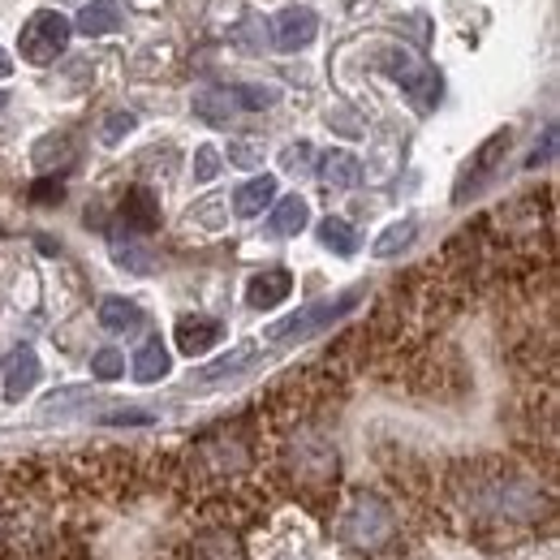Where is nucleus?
<instances>
[{
	"instance_id": "9d476101",
	"label": "nucleus",
	"mask_w": 560,
	"mask_h": 560,
	"mask_svg": "<svg viewBox=\"0 0 560 560\" xmlns=\"http://www.w3.org/2000/svg\"><path fill=\"white\" fill-rule=\"evenodd\" d=\"M289 293H293V277L280 272V268L259 272V277H250V284H246V302H250L255 311H272V306H280Z\"/></svg>"
},
{
	"instance_id": "2eb2a0df",
	"label": "nucleus",
	"mask_w": 560,
	"mask_h": 560,
	"mask_svg": "<svg viewBox=\"0 0 560 560\" xmlns=\"http://www.w3.org/2000/svg\"><path fill=\"white\" fill-rule=\"evenodd\" d=\"M121 220H126V229H139V233H151L155 224H160V203H155V195L151 190H130L126 195V203H121Z\"/></svg>"
},
{
	"instance_id": "6ab92c4d",
	"label": "nucleus",
	"mask_w": 560,
	"mask_h": 560,
	"mask_svg": "<svg viewBox=\"0 0 560 560\" xmlns=\"http://www.w3.org/2000/svg\"><path fill=\"white\" fill-rule=\"evenodd\" d=\"M250 358H255V346H237V350H229L224 358H215L211 366H203V371L195 375V384H220V380H229V375L246 371V366H250Z\"/></svg>"
},
{
	"instance_id": "f8f14e48",
	"label": "nucleus",
	"mask_w": 560,
	"mask_h": 560,
	"mask_svg": "<svg viewBox=\"0 0 560 560\" xmlns=\"http://www.w3.org/2000/svg\"><path fill=\"white\" fill-rule=\"evenodd\" d=\"M100 328H108V332H139L142 328V306L139 302H130V298H104L100 302Z\"/></svg>"
},
{
	"instance_id": "cd10ccee",
	"label": "nucleus",
	"mask_w": 560,
	"mask_h": 560,
	"mask_svg": "<svg viewBox=\"0 0 560 560\" xmlns=\"http://www.w3.org/2000/svg\"><path fill=\"white\" fill-rule=\"evenodd\" d=\"M220 173V151L215 147H199V155H195V182H211Z\"/></svg>"
},
{
	"instance_id": "c756f323",
	"label": "nucleus",
	"mask_w": 560,
	"mask_h": 560,
	"mask_svg": "<svg viewBox=\"0 0 560 560\" xmlns=\"http://www.w3.org/2000/svg\"><path fill=\"white\" fill-rule=\"evenodd\" d=\"M552 151H557V126H548V135H544V147H535V155L526 160V168H539V164H548V160H552Z\"/></svg>"
},
{
	"instance_id": "5701e85b",
	"label": "nucleus",
	"mask_w": 560,
	"mask_h": 560,
	"mask_svg": "<svg viewBox=\"0 0 560 560\" xmlns=\"http://www.w3.org/2000/svg\"><path fill=\"white\" fill-rule=\"evenodd\" d=\"M233 100H237V108L259 113V108H272L277 104L280 86H233Z\"/></svg>"
},
{
	"instance_id": "393cba45",
	"label": "nucleus",
	"mask_w": 560,
	"mask_h": 560,
	"mask_svg": "<svg viewBox=\"0 0 560 560\" xmlns=\"http://www.w3.org/2000/svg\"><path fill=\"white\" fill-rule=\"evenodd\" d=\"M91 375H95V380H121V375H126V358L117 350H100L91 358Z\"/></svg>"
},
{
	"instance_id": "20e7f679",
	"label": "nucleus",
	"mask_w": 560,
	"mask_h": 560,
	"mask_svg": "<svg viewBox=\"0 0 560 560\" xmlns=\"http://www.w3.org/2000/svg\"><path fill=\"white\" fill-rule=\"evenodd\" d=\"M513 147V130H495L475 155H470V164L462 168V177H457V190H453V203H466V199H475L483 186H488L491 177H495V168H500V160H504V151Z\"/></svg>"
},
{
	"instance_id": "0eeeda50",
	"label": "nucleus",
	"mask_w": 560,
	"mask_h": 560,
	"mask_svg": "<svg viewBox=\"0 0 560 560\" xmlns=\"http://www.w3.org/2000/svg\"><path fill=\"white\" fill-rule=\"evenodd\" d=\"M35 384H39V353L31 350V346H13V350L4 353V397L22 401Z\"/></svg>"
},
{
	"instance_id": "6e6552de",
	"label": "nucleus",
	"mask_w": 560,
	"mask_h": 560,
	"mask_svg": "<svg viewBox=\"0 0 560 560\" xmlns=\"http://www.w3.org/2000/svg\"><path fill=\"white\" fill-rule=\"evenodd\" d=\"M73 31L86 35V39L117 35L121 31V4L117 0H91V4H82L78 18H73Z\"/></svg>"
},
{
	"instance_id": "dca6fc26",
	"label": "nucleus",
	"mask_w": 560,
	"mask_h": 560,
	"mask_svg": "<svg viewBox=\"0 0 560 560\" xmlns=\"http://www.w3.org/2000/svg\"><path fill=\"white\" fill-rule=\"evenodd\" d=\"M130 371H135L139 384H155V380L168 375V350L160 346V337H151V341L135 353V366H130Z\"/></svg>"
},
{
	"instance_id": "9b49d317",
	"label": "nucleus",
	"mask_w": 560,
	"mask_h": 560,
	"mask_svg": "<svg viewBox=\"0 0 560 560\" xmlns=\"http://www.w3.org/2000/svg\"><path fill=\"white\" fill-rule=\"evenodd\" d=\"M358 177H362V168H358V160H353L350 151H328L324 160H319V182L328 186V190H353L358 186Z\"/></svg>"
},
{
	"instance_id": "c85d7f7f",
	"label": "nucleus",
	"mask_w": 560,
	"mask_h": 560,
	"mask_svg": "<svg viewBox=\"0 0 560 560\" xmlns=\"http://www.w3.org/2000/svg\"><path fill=\"white\" fill-rule=\"evenodd\" d=\"M229 160H233V164H242V168H255L264 155H259V147H255V142H229Z\"/></svg>"
},
{
	"instance_id": "ddd939ff",
	"label": "nucleus",
	"mask_w": 560,
	"mask_h": 560,
	"mask_svg": "<svg viewBox=\"0 0 560 560\" xmlns=\"http://www.w3.org/2000/svg\"><path fill=\"white\" fill-rule=\"evenodd\" d=\"M272 199H277V177H272V173H264V177H250L246 186H237V195H233V211H237V215H259Z\"/></svg>"
},
{
	"instance_id": "aec40b11",
	"label": "nucleus",
	"mask_w": 560,
	"mask_h": 560,
	"mask_svg": "<svg viewBox=\"0 0 560 560\" xmlns=\"http://www.w3.org/2000/svg\"><path fill=\"white\" fill-rule=\"evenodd\" d=\"M319 242H324L332 255H353V250H358V233H353V224H346L341 215L319 220Z\"/></svg>"
},
{
	"instance_id": "7ed1b4c3",
	"label": "nucleus",
	"mask_w": 560,
	"mask_h": 560,
	"mask_svg": "<svg viewBox=\"0 0 560 560\" xmlns=\"http://www.w3.org/2000/svg\"><path fill=\"white\" fill-rule=\"evenodd\" d=\"M353 306H358V289L350 293H341V298H328V302H315V306H302V311H293L289 319H280L268 328V341H306L311 332H319V328H332L341 315H350Z\"/></svg>"
},
{
	"instance_id": "7c9ffc66",
	"label": "nucleus",
	"mask_w": 560,
	"mask_h": 560,
	"mask_svg": "<svg viewBox=\"0 0 560 560\" xmlns=\"http://www.w3.org/2000/svg\"><path fill=\"white\" fill-rule=\"evenodd\" d=\"M9 73H13V61H9V52L0 48V78H9Z\"/></svg>"
},
{
	"instance_id": "a878e982",
	"label": "nucleus",
	"mask_w": 560,
	"mask_h": 560,
	"mask_svg": "<svg viewBox=\"0 0 560 560\" xmlns=\"http://www.w3.org/2000/svg\"><path fill=\"white\" fill-rule=\"evenodd\" d=\"M280 164H284L289 173H306V168H311V142H293V147H284Z\"/></svg>"
},
{
	"instance_id": "1a4fd4ad",
	"label": "nucleus",
	"mask_w": 560,
	"mask_h": 560,
	"mask_svg": "<svg viewBox=\"0 0 560 560\" xmlns=\"http://www.w3.org/2000/svg\"><path fill=\"white\" fill-rule=\"evenodd\" d=\"M220 337H224V328H220L215 319H208V315H190V319L177 324V350L186 353V358L208 353Z\"/></svg>"
},
{
	"instance_id": "4468645a",
	"label": "nucleus",
	"mask_w": 560,
	"mask_h": 560,
	"mask_svg": "<svg viewBox=\"0 0 560 560\" xmlns=\"http://www.w3.org/2000/svg\"><path fill=\"white\" fill-rule=\"evenodd\" d=\"M272 233L277 237H298L306 224H311V203L302 199V195H289V199H280L277 208H272Z\"/></svg>"
},
{
	"instance_id": "2f4dec72",
	"label": "nucleus",
	"mask_w": 560,
	"mask_h": 560,
	"mask_svg": "<svg viewBox=\"0 0 560 560\" xmlns=\"http://www.w3.org/2000/svg\"><path fill=\"white\" fill-rule=\"evenodd\" d=\"M4 104H9V95H4V91H0V108H4Z\"/></svg>"
},
{
	"instance_id": "a211bd4d",
	"label": "nucleus",
	"mask_w": 560,
	"mask_h": 560,
	"mask_svg": "<svg viewBox=\"0 0 560 560\" xmlns=\"http://www.w3.org/2000/svg\"><path fill=\"white\" fill-rule=\"evenodd\" d=\"M415 237H419V224H415V220H397V224H388V229L375 237L371 255H375V259H397Z\"/></svg>"
},
{
	"instance_id": "423d86ee",
	"label": "nucleus",
	"mask_w": 560,
	"mask_h": 560,
	"mask_svg": "<svg viewBox=\"0 0 560 560\" xmlns=\"http://www.w3.org/2000/svg\"><path fill=\"white\" fill-rule=\"evenodd\" d=\"M315 35H319V18L306 4H289L272 18V44L280 52H298V48L315 44Z\"/></svg>"
},
{
	"instance_id": "39448f33",
	"label": "nucleus",
	"mask_w": 560,
	"mask_h": 560,
	"mask_svg": "<svg viewBox=\"0 0 560 560\" xmlns=\"http://www.w3.org/2000/svg\"><path fill=\"white\" fill-rule=\"evenodd\" d=\"M393 535V513L380 504V500H358L346 522H341V539L353 544V548H375Z\"/></svg>"
},
{
	"instance_id": "f257e3e1",
	"label": "nucleus",
	"mask_w": 560,
	"mask_h": 560,
	"mask_svg": "<svg viewBox=\"0 0 560 560\" xmlns=\"http://www.w3.org/2000/svg\"><path fill=\"white\" fill-rule=\"evenodd\" d=\"M70 35H73V22L61 9H39V13L22 26V35H18V52H22V61H31V66H52V61L66 52Z\"/></svg>"
},
{
	"instance_id": "f3484780",
	"label": "nucleus",
	"mask_w": 560,
	"mask_h": 560,
	"mask_svg": "<svg viewBox=\"0 0 560 560\" xmlns=\"http://www.w3.org/2000/svg\"><path fill=\"white\" fill-rule=\"evenodd\" d=\"M195 113L211 121V126H229V117L237 113V100H233V91H220V86H211V91H199L195 95Z\"/></svg>"
},
{
	"instance_id": "412c9836",
	"label": "nucleus",
	"mask_w": 560,
	"mask_h": 560,
	"mask_svg": "<svg viewBox=\"0 0 560 560\" xmlns=\"http://www.w3.org/2000/svg\"><path fill=\"white\" fill-rule=\"evenodd\" d=\"M113 255H117V264H121V268H130V272H139V277H147V272H151V250L142 246L139 237L113 233Z\"/></svg>"
},
{
	"instance_id": "4be33fe9",
	"label": "nucleus",
	"mask_w": 560,
	"mask_h": 560,
	"mask_svg": "<svg viewBox=\"0 0 560 560\" xmlns=\"http://www.w3.org/2000/svg\"><path fill=\"white\" fill-rule=\"evenodd\" d=\"M195 560H242V548H237V539L233 535H203L199 544H195Z\"/></svg>"
},
{
	"instance_id": "bb28decb",
	"label": "nucleus",
	"mask_w": 560,
	"mask_h": 560,
	"mask_svg": "<svg viewBox=\"0 0 560 560\" xmlns=\"http://www.w3.org/2000/svg\"><path fill=\"white\" fill-rule=\"evenodd\" d=\"M61 199H66V186L57 177H44L31 186V203H61Z\"/></svg>"
},
{
	"instance_id": "b1692460",
	"label": "nucleus",
	"mask_w": 560,
	"mask_h": 560,
	"mask_svg": "<svg viewBox=\"0 0 560 560\" xmlns=\"http://www.w3.org/2000/svg\"><path fill=\"white\" fill-rule=\"evenodd\" d=\"M135 126H139V117H135V113H121V108H117V113H108V117H104V126H100V139L113 147V142L126 139V135H130Z\"/></svg>"
},
{
	"instance_id": "f03ea898",
	"label": "nucleus",
	"mask_w": 560,
	"mask_h": 560,
	"mask_svg": "<svg viewBox=\"0 0 560 560\" xmlns=\"http://www.w3.org/2000/svg\"><path fill=\"white\" fill-rule=\"evenodd\" d=\"M380 66H384V73H388L393 82L406 86V95L419 104L422 113H431V108L440 104V73L431 70L419 52H410V48H384Z\"/></svg>"
}]
</instances>
